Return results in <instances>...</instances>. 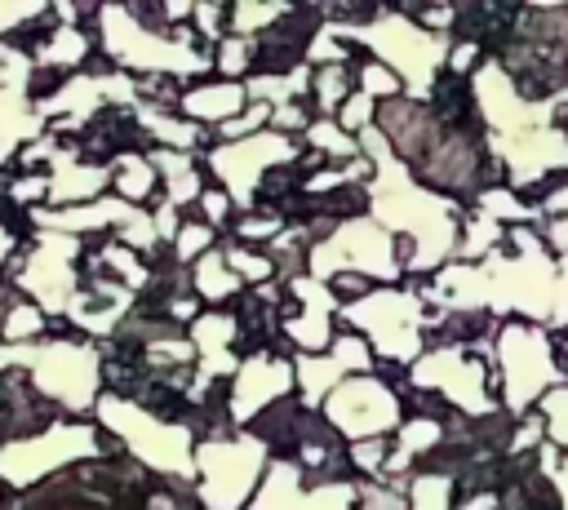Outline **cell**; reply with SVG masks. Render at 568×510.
Wrapping results in <instances>:
<instances>
[{"mask_svg": "<svg viewBox=\"0 0 568 510\" xmlns=\"http://www.w3.org/2000/svg\"><path fill=\"white\" fill-rule=\"evenodd\" d=\"M0 368L27 373V381L71 421H89L102 386V346L89 337H40L27 346L0 341Z\"/></svg>", "mask_w": 568, "mask_h": 510, "instance_id": "obj_1", "label": "cell"}, {"mask_svg": "<svg viewBox=\"0 0 568 510\" xmlns=\"http://www.w3.org/2000/svg\"><path fill=\"white\" fill-rule=\"evenodd\" d=\"M493 373H497V399L510 417L537 412V404L568 381L564 355L555 346V333L528 319H506L493 337Z\"/></svg>", "mask_w": 568, "mask_h": 510, "instance_id": "obj_2", "label": "cell"}, {"mask_svg": "<svg viewBox=\"0 0 568 510\" xmlns=\"http://www.w3.org/2000/svg\"><path fill=\"white\" fill-rule=\"evenodd\" d=\"M346 44H364L382 67H390L404 84V98H417L426 102L435 80L444 75V62H448V49H453V35H430L426 27H417L404 9H377V18L368 27H351V31H337Z\"/></svg>", "mask_w": 568, "mask_h": 510, "instance_id": "obj_3", "label": "cell"}, {"mask_svg": "<svg viewBox=\"0 0 568 510\" xmlns=\"http://www.w3.org/2000/svg\"><path fill=\"white\" fill-rule=\"evenodd\" d=\"M93 421L133 457L142 461L151 475L160 479H195V435L178 421H164L155 412H146L133 399L120 395H102L93 408Z\"/></svg>", "mask_w": 568, "mask_h": 510, "instance_id": "obj_4", "label": "cell"}, {"mask_svg": "<svg viewBox=\"0 0 568 510\" xmlns=\"http://www.w3.org/2000/svg\"><path fill=\"white\" fill-rule=\"evenodd\" d=\"M102 452H124L98 421H53L27 439H13L0 448V483L13 492H31L36 483L71 470L75 461L102 457Z\"/></svg>", "mask_w": 568, "mask_h": 510, "instance_id": "obj_5", "label": "cell"}, {"mask_svg": "<svg viewBox=\"0 0 568 510\" xmlns=\"http://www.w3.org/2000/svg\"><path fill=\"white\" fill-rule=\"evenodd\" d=\"M342 328L359 333L373 355L382 364H404L413 368L422 355H426V297L422 288H395V284H382L373 288L368 297L342 306Z\"/></svg>", "mask_w": 568, "mask_h": 510, "instance_id": "obj_6", "label": "cell"}, {"mask_svg": "<svg viewBox=\"0 0 568 510\" xmlns=\"http://www.w3.org/2000/svg\"><path fill=\"white\" fill-rule=\"evenodd\" d=\"M271 452L257 435L235 430L226 439L195 443V497L200 510H244L262 488Z\"/></svg>", "mask_w": 568, "mask_h": 510, "instance_id": "obj_7", "label": "cell"}, {"mask_svg": "<svg viewBox=\"0 0 568 510\" xmlns=\"http://www.w3.org/2000/svg\"><path fill=\"white\" fill-rule=\"evenodd\" d=\"M342 271H355L373 284H395L404 275L399 266V239L377 222V217H351V222H337V231L328 239H320L306 257V275L315 279H333Z\"/></svg>", "mask_w": 568, "mask_h": 510, "instance_id": "obj_8", "label": "cell"}, {"mask_svg": "<svg viewBox=\"0 0 568 510\" xmlns=\"http://www.w3.org/2000/svg\"><path fill=\"white\" fill-rule=\"evenodd\" d=\"M404 386L444 395L448 408L470 421L501 412V399L493 395L497 373H488L479 350H470V346H426V355L404 373Z\"/></svg>", "mask_w": 568, "mask_h": 510, "instance_id": "obj_9", "label": "cell"}, {"mask_svg": "<svg viewBox=\"0 0 568 510\" xmlns=\"http://www.w3.org/2000/svg\"><path fill=\"white\" fill-rule=\"evenodd\" d=\"M302 151H306L302 137H284L275 129H262V133H253L244 142H213V146H204L200 164L217 177V186L235 200L240 213H253L266 173L280 169V164H293Z\"/></svg>", "mask_w": 568, "mask_h": 510, "instance_id": "obj_10", "label": "cell"}, {"mask_svg": "<svg viewBox=\"0 0 568 510\" xmlns=\"http://www.w3.org/2000/svg\"><path fill=\"white\" fill-rule=\"evenodd\" d=\"M320 417L346 443L390 439L404 426V390L373 373H359V377H346L342 386H333V395L320 404Z\"/></svg>", "mask_w": 568, "mask_h": 510, "instance_id": "obj_11", "label": "cell"}, {"mask_svg": "<svg viewBox=\"0 0 568 510\" xmlns=\"http://www.w3.org/2000/svg\"><path fill=\"white\" fill-rule=\"evenodd\" d=\"M377 355L373 346L351 333V328H337L333 346L320 350V355H293V373H297V399L306 408L320 412V404L333 395V386H342L346 377H359V373H373Z\"/></svg>", "mask_w": 568, "mask_h": 510, "instance_id": "obj_12", "label": "cell"}, {"mask_svg": "<svg viewBox=\"0 0 568 510\" xmlns=\"http://www.w3.org/2000/svg\"><path fill=\"white\" fill-rule=\"evenodd\" d=\"M297 395V373H293V359L288 355H275V350H257L248 359H240V373L231 377V417L240 430H248L271 404Z\"/></svg>", "mask_w": 568, "mask_h": 510, "instance_id": "obj_13", "label": "cell"}, {"mask_svg": "<svg viewBox=\"0 0 568 510\" xmlns=\"http://www.w3.org/2000/svg\"><path fill=\"white\" fill-rule=\"evenodd\" d=\"M244 106H248V89H244L240 80H217V75H209V80L186 84L178 111H182L191 124H200V129L213 133V129H222L226 120H235Z\"/></svg>", "mask_w": 568, "mask_h": 510, "instance_id": "obj_14", "label": "cell"}, {"mask_svg": "<svg viewBox=\"0 0 568 510\" xmlns=\"http://www.w3.org/2000/svg\"><path fill=\"white\" fill-rule=\"evenodd\" d=\"M155 173H160V195L173 208H195V200L204 195V177H200V155L186 151H169V146H151L146 151Z\"/></svg>", "mask_w": 568, "mask_h": 510, "instance_id": "obj_15", "label": "cell"}, {"mask_svg": "<svg viewBox=\"0 0 568 510\" xmlns=\"http://www.w3.org/2000/svg\"><path fill=\"white\" fill-rule=\"evenodd\" d=\"M49 120L40 115L31 89H0V146L22 151L36 137H44Z\"/></svg>", "mask_w": 568, "mask_h": 510, "instance_id": "obj_16", "label": "cell"}, {"mask_svg": "<svg viewBox=\"0 0 568 510\" xmlns=\"http://www.w3.org/2000/svg\"><path fill=\"white\" fill-rule=\"evenodd\" d=\"M111 195H120L133 208L160 200V173L146 151H124L120 160H111Z\"/></svg>", "mask_w": 568, "mask_h": 510, "instance_id": "obj_17", "label": "cell"}, {"mask_svg": "<svg viewBox=\"0 0 568 510\" xmlns=\"http://www.w3.org/2000/svg\"><path fill=\"white\" fill-rule=\"evenodd\" d=\"M191 288H195V297H200V302H213V306L235 302V297L244 293V279H240V275L226 266L222 244H217L213 253H204V257L191 266Z\"/></svg>", "mask_w": 568, "mask_h": 510, "instance_id": "obj_18", "label": "cell"}, {"mask_svg": "<svg viewBox=\"0 0 568 510\" xmlns=\"http://www.w3.org/2000/svg\"><path fill=\"white\" fill-rule=\"evenodd\" d=\"M355 67H315L311 75V111L315 120H337V111L346 106V98L355 93Z\"/></svg>", "mask_w": 568, "mask_h": 510, "instance_id": "obj_19", "label": "cell"}, {"mask_svg": "<svg viewBox=\"0 0 568 510\" xmlns=\"http://www.w3.org/2000/svg\"><path fill=\"white\" fill-rule=\"evenodd\" d=\"M506 244V226L484 217V213H462V235H457V262L479 266L484 257H493Z\"/></svg>", "mask_w": 568, "mask_h": 510, "instance_id": "obj_20", "label": "cell"}, {"mask_svg": "<svg viewBox=\"0 0 568 510\" xmlns=\"http://www.w3.org/2000/svg\"><path fill=\"white\" fill-rule=\"evenodd\" d=\"M302 146L315 151V155L328 160V164H351V160H359V137L346 133L337 120H315V124L302 133Z\"/></svg>", "mask_w": 568, "mask_h": 510, "instance_id": "obj_21", "label": "cell"}, {"mask_svg": "<svg viewBox=\"0 0 568 510\" xmlns=\"http://www.w3.org/2000/svg\"><path fill=\"white\" fill-rule=\"evenodd\" d=\"M40 337H49V315L36 306V302H27V297H18V306L4 315V324H0V341L4 346H27V341H40Z\"/></svg>", "mask_w": 568, "mask_h": 510, "instance_id": "obj_22", "label": "cell"}, {"mask_svg": "<svg viewBox=\"0 0 568 510\" xmlns=\"http://www.w3.org/2000/svg\"><path fill=\"white\" fill-rule=\"evenodd\" d=\"M222 253H226V266H231V271L244 279V288H257V284L275 279V262L266 257V248L257 253V248H248V244L226 239V244H222Z\"/></svg>", "mask_w": 568, "mask_h": 510, "instance_id": "obj_23", "label": "cell"}, {"mask_svg": "<svg viewBox=\"0 0 568 510\" xmlns=\"http://www.w3.org/2000/svg\"><path fill=\"white\" fill-rule=\"evenodd\" d=\"M217 248V231L209 226V222H200V217H186L182 222V231H178V239L169 244V253L182 262V266H195L204 253H213Z\"/></svg>", "mask_w": 568, "mask_h": 510, "instance_id": "obj_24", "label": "cell"}, {"mask_svg": "<svg viewBox=\"0 0 568 510\" xmlns=\"http://www.w3.org/2000/svg\"><path fill=\"white\" fill-rule=\"evenodd\" d=\"M355 84H359V93H368L373 102H390V98H404V84H399V75H395L390 67H382L377 58H364V62H355Z\"/></svg>", "mask_w": 568, "mask_h": 510, "instance_id": "obj_25", "label": "cell"}, {"mask_svg": "<svg viewBox=\"0 0 568 510\" xmlns=\"http://www.w3.org/2000/svg\"><path fill=\"white\" fill-rule=\"evenodd\" d=\"M346 457H351V470H355V475L382 479V475H386V461H390V439H359V443H346Z\"/></svg>", "mask_w": 568, "mask_h": 510, "instance_id": "obj_26", "label": "cell"}, {"mask_svg": "<svg viewBox=\"0 0 568 510\" xmlns=\"http://www.w3.org/2000/svg\"><path fill=\"white\" fill-rule=\"evenodd\" d=\"M195 213H200V222H209L213 231H231V222L240 217L235 200H231L222 186H204V195L195 200Z\"/></svg>", "mask_w": 568, "mask_h": 510, "instance_id": "obj_27", "label": "cell"}, {"mask_svg": "<svg viewBox=\"0 0 568 510\" xmlns=\"http://www.w3.org/2000/svg\"><path fill=\"white\" fill-rule=\"evenodd\" d=\"M49 13V4L44 0H0V40H9L13 31H22L27 22H36V18H44Z\"/></svg>", "mask_w": 568, "mask_h": 510, "instance_id": "obj_28", "label": "cell"}, {"mask_svg": "<svg viewBox=\"0 0 568 510\" xmlns=\"http://www.w3.org/2000/svg\"><path fill=\"white\" fill-rule=\"evenodd\" d=\"M373 120H377V102H373L368 93H359V89H355V93L346 98V106L337 111V124H342L346 133H355V137H359L364 129H373Z\"/></svg>", "mask_w": 568, "mask_h": 510, "instance_id": "obj_29", "label": "cell"}, {"mask_svg": "<svg viewBox=\"0 0 568 510\" xmlns=\"http://www.w3.org/2000/svg\"><path fill=\"white\" fill-rule=\"evenodd\" d=\"M22 235H31V231H13V226H4V222H0V275H4V266H9V257L18 253V244H22Z\"/></svg>", "mask_w": 568, "mask_h": 510, "instance_id": "obj_30", "label": "cell"}, {"mask_svg": "<svg viewBox=\"0 0 568 510\" xmlns=\"http://www.w3.org/2000/svg\"><path fill=\"white\" fill-rule=\"evenodd\" d=\"M550 483H555V492H559V510H568V457L559 461V470L550 475Z\"/></svg>", "mask_w": 568, "mask_h": 510, "instance_id": "obj_31", "label": "cell"}, {"mask_svg": "<svg viewBox=\"0 0 568 510\" xmlns=\"http://www.w3.org/2000/svg\"><path fill=\"white\" fill-rule=\"evenodd\" d=\"M555 346H559V355H564V368H568V337H555Z\"/></svg>", "mask_w": 568, "mask_h": 510, "instance_id": "obj_32", "label": "cell"}]
</instances>
